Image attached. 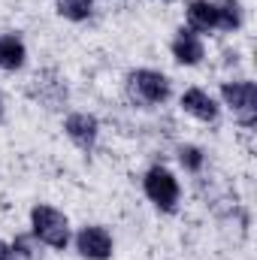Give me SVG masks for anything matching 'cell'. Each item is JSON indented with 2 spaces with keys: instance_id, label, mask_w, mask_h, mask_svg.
Returning <instances> with one entry per match:
<instances>
[{
  "instance_id": "obj_1",
  "label": "cell",
  "mask_w": 257,
  "mask_h": 260,
  "mask_svg": "<svg viewBox=\"0 0 257 260\" xmlns=\"http://www.w3.org/2000/svg\"><path fill=\"white\" fill-rule=\"evenodd\" d=\"M30 224H34V236L40 242H46L52 248H67V242H70V224H67V218L58 209L37 206L30 212Z\"/></svg>"
},
{
  "instance_id": "obj_2",
  "label": "cell",
  "mask_w": 257,
  "mask_h": 260,
  "mask_svg": "<svg viewBox=\"0 0 257 260\" xmlns=\"http://www.w3.org/2000/svg\"><path fill=\"white\" fill-rule=\"evenodd\" d=\"M221 97H224V103L233 109V115L239 118V124L251 127L257 121V88H254V82H224Z\"/></svg>"
},
{
  "instance_id": "obj_3",
  "label": "cell",
  "mask_w": 257,
  "mask_h": 260,
  "mask_svg": "<svg viewBox=\"0 0 257 260\" xmlns=\"http://www.w3.org/2000/svg\"><path fill=\"white\" fill-rule=\"evenodd\" d=\"M127 88L139 103H164L170 97V79L157 70H133L127 76Z\"/></svg>"
},
{
  "instance_id": "obj_4",
  "label": "cell",
  "mask_w": 257,
  "mask_h": 260,
  "mask_svg": "<svg viewBox=\"0 0 257 260\" xmlns=\"http://www.w3.org/2000/svg\"><path fill=\"white\" fill-rule=\"evenodd\" d=\"M142 185H145V197L157 209H164V212H173L176 209V203H179V182L173 179V173L154 167V170L145 173V182Z\"/></svg>"
},
{
  "instance_id": "obj_5",
  "label": "cell",
  "mask_w": 257,
  "mask_h": 260,
  "mask_svg": "<svg viewBox=\"0 0 257 260\" xmlns=\"http://www.w3.org/2000/svg\"><path fill=\"white\" fill-rule=\"evenodd\" d=\"M76 248H79L82 257H88V260H106L112 254V236H109L106 227L91 224V227H82V230H79Z\"/></svg>"
},
{
  "instance_id": "obj_6",
  "label": "cell",
  "mask_w": 257,
  "mask_h": 260,
  "mask_svg": "<svg viewBox=\"0 0 257 260\" xmlns=\"http://www.w3.org/2000/svg\"><path fill=\"white\" fill-rule=\"evenodd\" d=\"M64 130H67V136H70L79 148L88 151V148H94V142H97L100 124H97V118L88 115V112H73V115L64 121Z\"/></svg>"
},
{
  "instance_id": "obj_7",
  "label": "cell",
  "mask_w": 257,
  "mask_h": 260,
  "mask_svg": "<svg viewBox=\"0 0 257 260\" xmlns=\"http://www.w3.org/2000/svg\"><path fill=\"white\" fill-rule=\"evenodd\" d=\"M173 55H176L179 64H188V67L203 61L206 49H203V40L197 37V30H191V27H182L179 30V37L173 40Z\"/></svg>"
},
{
  "instance_id": "obj_8",
  "label": "cell",
  "mask_w": 257,
  "mask_h": 260,
  "mask_svg": "<svg viewBox=\"0 0 257 260\" xmlns=\"http://www.w3.org/2000/svg\"><path fill=\"white\" fill-rule=\"evenodd\" d=\"M182 106H185V112H191L194 118H200V121H215L218 118L215 100L206 91H200V88H191V91L182 94Z\"/></svg>"
},
{
  "instance_id": "obj_9",
  "label": "cell",
  "mask_w": 257,
  "mask_h": 260,
  "mask_svg": "<svg viewBox=\"0 0 257 260\" xmlns=\"http://www.w3.org/2000/svg\"><path fill=\"white\" fill-rule=\"evenodd\" d=\"M188 21L191 30H215L218 27V9L212 0H194L188 6Z\"/></svg>"
},
{
  "instance_id": "obj_10",
  "label": "cell",
  "mask_w": 257,
  "mask_h": 260,
  "mask_svg": "<svg viewBox=\"0 0 257 260\" xmlns=\"http://www.w3.org/2000/svg\"><path fill=\"white\" fill-rule=\"evenodd\" d=\"M24 58H27L24 43H21L15 34L0 37V67H3V70H21V67H24Z\"/></svg>"
},
{
  "instance_id": "obj_11",
  "label": "cell",
  "mask_w": 257,
  "mask_h": 260,
  "mask_svg": "<svg viewBox=\"0 0 257 260\" xmlns=\"http://www.w3.org/2000/svg\"><path fill=\"white\" fill-rule=\"evenodd\" d=\"M215 9H218V27L233 30V27L242 24V6H239V0H218Z\"/></svg>"
},
{
  "instance_id": "obj_12",
  "label": "cell",
  "mask_w": 257,
  "mask_h": 260,
  "mask_svg": "<svg viewBox=\"0 0 257 260\" xmlns=\"http://www.w3.org/2000/svg\"><path fill=\"white\" fill-rule=\"evenodd\" d=\"M58 12L70 21H85L91 15V0H58Z\"/></svg>"
},
{
  "instance_id": "obj_13",
  "label": "cell",
  "mask_w": 257,
  "mask_h": 260,
  "mask_svg": "<svg viewBox=\"0 0 257 260\" xmlns=\"http://www.w3.org/2000/svg\"><path fill=\"white\" fill-rule=\"evenodd\" d=\"M203 160H206V157H203V151H200L197 145H182V148H179V164H182L188 173H200V170H203Z\"/></svg>"
},
{
  "instance_id": "obj_14",
  "label": "cell",
  "mask_w": 257,
  "mask_h": 260,
  "mask_svg": "<svg viewBox=\"0 0 257 260\" xmlns=\"http://www.w3.org/2000/svg\"><path fill=\"white\" fill-rule=\"evenodd\" d=\"M12 257L15 260H37V248L30 245L27 236H18V239H15V245H12Z\"/></svg>"
},
{
  "instance_id": "obj_15",
  "label": "cell",
  "mask_w": 257,
  "mask_h": 260,
  "mask_svg": "<svg viewBox=\"0 0 257 260\" xmlns=\"http://www.w3.org/2000/svg\"><path fill=\"white\" fill-rule=\"evenodd\" d=\"M0 260H15L12 257V248H9L6 242H0Z\"/></svg>"
},
{
  "instance_id": "obj_16",
  "label": "cell",
  "mask_w": 257,
  "mask_h": 260,
  "mask_svg": "<svg viewBox=\"0 0 257 260\" xmlns=\"http://www.w3.org/2000/svg\"><path fill=\"white\" fill-rule=\"evenodd\" d=\"M0 118H3V100H0Z\"/></svg>"
}]
</instances>
